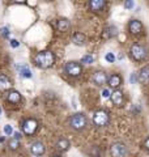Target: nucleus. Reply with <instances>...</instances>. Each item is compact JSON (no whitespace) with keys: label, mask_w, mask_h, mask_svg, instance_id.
Returning a JSON list of instances; mask_svg holds the SVG:
<instances>
[{"label":"nucleus","mask_w":149,"mask_h":157,"mask_svg":"<svg viewBox=\"0 0 149 157\" xmlns=\"http://www.w3.org/2000/svg\"><path fill=\"white\" fill-rule=\"evenodd\" d=\"M0 32H2V36H3L4 38H8V37H9V29H8L7 26H3L2 29H0Z\"/></svg>","instance_id":"nucleus-27"},{"label":"nucleus","mask_w":149,"mask_h":157,"mask_svg":"<svg viewBox=\"0 0 149 157\" xmlns=\"http://www.w3.org/2000/svg\"><path fill=\"white\" fill-rule=\"evenodd\" d=\"M0 115H2V107H0Z\"/></svg>","instance_id":"nucleus-35"},{"label":"nucleus","mask_w":149,"mask_h":157,"mask_svg":"<svg viewBox=\"0 0 149 157\" xmlns=\"http://www.w3.org/2000/svg\"><path fill=\"white\" fill-rule=\"evenodd\" d=\"M117 34H118V28H117V26L110 25V26H107V28H106V30H105V37H106V38L115 37Z\"/></svg>","instance_id":"nucleus-20"},{"label":"nucleus","mask_w":149,"mask_h":157,"mask_svg":"<svg viewBox=\"0 0 149 157\" xmlns=\"http://www.w3.org/2000/svg\"><path fill=\"white\" fill-rule=\"evenodd\" d=\"M69 147H71V143H69L68 139H64V137H62V139H59L56 141V148L59 151H62V152H67L69 149Z\"/></svg>","instance_id":"nucleus-17"},{"label":"nucleus","mask_w":149,"mask_h":157,"mask_svg":"<svg viewBox=\"0 0 149 157\" xmlns=\"http://www.w3.org/2000/svg\"><path fill=\"white\" fill-rule=\"evenodd\" d=\"M110 155L111 157H127L128 156L127 145L122 143V141H115L110 147Z\"/></svg>","instance_id":"nucleus-5"},{"label":"nucleus","mask_w":149,"mask_h":157,"mask_svg":"<svg viewBox=\"0 0 149 157\" xmlns=\"http://www.w3.org/2000/svg\"><path fill=\"white\" fill-rule=\"evenodd\" d=\"M139 82H141V84H148L149 82V66L143 67L139 71Z\"/></svg>","instance_id":"nucleus-15"},{"label":"nucleus","mask_w":149,"mask_h":157,"mask_svg":"<svg viewBox=\"0 0 149 157\" xmlns=\"http://www.w3.org/2000/svg\"><path fill=\"white\" fill-rule=\"evenodd\" d=\"M21 130L25 135L30 136V135H34L36 131L38 130V122L33 118H29V119H25L22 123H21Z\"/></svg>","instance_id":"nucleus-7"},{"label":"nucleus","mask_w":149,"mask_h":157,"mask_svg":"<svg viewBox=\"0 0 149 157\" xmlns=\"http://www.w3.org/2000/svg\"><path fill=\"white\" fill-rule=\"evenodd\" d=\"M105 60L109 62V63H114L115 62V55H114L113 52H107L105 55Z\"/></svg>","instance_id":"nucleus-24"},{"label":"nucleus","mask_w":149,"mask_h":157,"mask_svg":"<svg viewBox=\"0 0 149 157\" xmlns=\"http://www.w3.org/2000/svg\"><path fill=\"white\" fill-rule=\"evenodd\" d=\"M4 134L8 135V136H11L13 134V128H12L11 124H6V126H4Z\"/></svg>","instance_id":"nucleus-25"},{"label":"nucleus","mask_w":149,"mask_h":157,"mask_svg":"<svg viewBox=\"0 0 149 157\" xmlns=\"http://www.w3.org/2000/svg\"><path fill=\"white\" fill-rule=\"evenodd\" d=\"M107 80H109V75L103 71H96L92 75V82L96 84L97 86H103Z\"/></svg>","instance_id":"nucleus-8"},{"label":"nucleus","mask_w":149,"mask_h":157,"mask_svg":"<svg viewBox=\"0 0 149 157\" xmlns=\"http://www.w3.org/2000/svg\"><path fill=\"white\" fill-rule=\"evenodd\" d=\"M88 119L84 113H74V114L69 118V126L72 127L74 131H81L86 127Z\"/></svg>","instance_id":"nucleus-3"},{"label":"nucleus","mask_w":149,"mask_h":157,"mask_svg":"<svg viewBox=\"0 0 149 157\" xmlns=\"http://www.w3.org/2000/svg\"><path fill=\"white\" fill-rule=\"evenodd\" d=\"M93 62H94V58L92 55H84L81 58V63H84V64H92Z\"/></svg>","instance_id":"nucleus-23"},{"label":"nucleus","mask_w":149,"mask_h":157,"mask_svg":"<svg viewBox=\"0 0 149 157\" xmlns=\"http://www.w3.org/2000/svg\"><path fill=\"white\" fill-rule=\"evenodd\" d=\"M11 80L6 75H0V90H7L11 88Z\"/></svg>","instance_id":"nucleus-19"},{"label":"nucleus","mask_w":149,"mask_h":157,"mask_svg":"<svg viewBox=\"0 0 149 157\" xmlns=\"http://www.w3.org/2000/svg\"><path fill=\"white\" fill-rule=\"evenodd\" d=\"M130 55L133 60L144 62L148 58V48L141 43H133L130 48Z\"/></svg>","instance_id":"nucleus-2"},{"label":"nucleus","mask_w":149,"mask_h":157,"mask_svg":"<svg viewBox=\"0 0 149 157\" xmlns=\"http://www.w3.org/2000/svg\"><path fill=\"white\" fill-rule=\"evenodd\" d=\"M111 101L115 106H122L123 102H124V96H123V92L122 90H115L111 93Z\"/></svg>","instance_id":"nucleus-12"},{"label":"nucleus","mask_w":149,"mask_h":157,"mask_svg":"<svg viewBox=\"0 0 149 157\" xmlns=\"http://www.w3.org/2000/svg\"><path fill=\"white\" fill-rule=\"evenodd\" d=\"M18 147H20V140L16 139V137H12V139L9 140V148L12 151H16V149H18Z\"/></svg>","instance_id":"nucleus-22"},{"label":"nucleus","mask_w":149,"mask_h":157,"mask_svg":"<svg viewBox=\"0 0 149 157\" xmlns=\"http://www.w3.org/2000/svg\"><path fill=\"white\" fill-rule=\"evenodd\" d=\"M30 152L34 156H42V155H44V152H46V147H44V144L41 143V141H36V143H33L30 145Z\"/></svg>","instance_id":"nucleus-10"},{"label":"nucleus","mask_w":149,"mask_h":157,"mask_svg":"<svg viewBox=\"0 0 149 157\" xmlns=\"http://www.w3.org/2000/svg\"><path fill=\"white\" fill-rule=\"evenodd\" d=\"M7 100L11 104H20L21 102V94H20V92L12 89L7 93Z\"/></svg>","instance_id":"nucleus-14"},{"label":"nucleus","mask_w":149,"mask_h":157,"mask_svg":"<svg viewBox=\"0 0 149 157\" xmlns=\"http://www.w3.org/2000/svg\"><path fill=\"white\" fill-rule=\"evenodd\" d=\"M56 26H58L59 32H67V30H69V28H71V22H69L67 18H60V20H58Z\"/></svg>","instance_id":"nucleus-18"},{"label":"nucleus","mask_w":149,"mask_h":157,"mask_svg":"<svg viewBox=\"0 0 149 157\" xmlns=\"http://www.w3.org/2000/svg\"><path fill=\"white\" fill-rule=\"evenodd\" d=\"M85 42H86L85 34L77 32V33H74L73 36H72V43H73V45H76V46H82V45H85Z\"/></svg>","instance_id":"nucleus-16"},{"label":"nucleus","mask_w":149,"mask_h":157,"mask_svg":"<svg viewBox=\"0 0 149 157\" xmlns=\"http://www.w3.org/2000/svg\"><path fill=\"white\" fill-rule=\"evenodd\" d=\"M123 6H124V8H126V9H132L133 7H135V3H133L132 0H127V2H124Z\"/></svg>","instance_id":"nucleus-26"},{"label":"nucleus","mask_w":149,"mask_h":157,"mask_svg":"<svg viewBox=\"0 0 149 157\" xmlns=\"http://www.w3.org/2000/svg\"><path fill=\"white\" fill-rule=\"evenodd\" d=\"M106 4L107 3L105 2V0H90L89 8H90V11H93V12H99L106 7Z\"/></svg>","instance_id":"nucleus-11"},{"label":"nucleus","mask_w":149,"mask_h":157,"mask_svg":"<svg viewBox=\"0 0 149 157\" xmlns=\"http://www.w3.org/2000/svg\"><path fill=\"white\" fill-rule=\"evenodd\" d=\"M9 45H11L13 48H17V47L20 46V42L17 41V39H14V38H13V39H11V41H9Z\"/></svg>","instance_id":"nucleus-29"},{"label":"nucleus","mask_w":149,"mask_h":157,"mask_svg":"<svg viewBox=\"0 0 149 157\" xmlns=\"http://www.w3.org/2000/svg\"><path fill=\"white\" fill-rule=\"evenodd\" d=\"M4 140H6V137H4V136L0 137V143H4Z\"/></svg>","instance_id":"nucleus-33"},{"label":"nucleus","mask_w":149,"mask_h":157,"mask_svg":"<svg viewBox=\"0 0 149 157\" xmlns=\"http://www.w3.org/2000/svg\"><path fill=\"white\" fill-rule=\"evenodd\" d=\"M52 157H62V156H58V155H56V156H52Z\"/></svg>","instance_id":"nucleus-34"},{"label":"nucleus","mask_w":149,"mask_h":157,"mask_svg":"<svg viewBox=\"0 0 149 157\" xmlns=\"http://www.w3.org/2000/svg\"><path fill=\"white\" fill-rule=\"evenodd\" d=\"M107 84L110 85V88H117L122 85V77L120 75H118V73H113V75L109 76V80H107Z\"/></svg>","instance_id":"nucleus-13"},{"label":"nucleus","mask_w":149,"mask_h":157,"mask_svg":"<svg viewBox=\"0 0 149 157\" xmlns=\"http://www.w3.org/2000/svg\"><path fill=\"white\" fill-rule=\"evenodd\" d=\"M128 32L132 36H137L143 32V24L140 20H136V18H132L130 22H128Z\"/></svg>","instance_id":"nucleus-9"},{"label":"nucleus","mask_w":149,"mask_h":157,"mask_svg":"<svg viewBox=\"0 0 149 157\" xmlns=\"http://www.w3.org/2000/svg\"><path fill=\"white\" fill-rule=\"evenodd\" d=\"M20 75H21L22 77H25V78H30V77L33 76V73H32V71L29 70L26 66H24V67L21 68V71H20Z\"/></svg>","instance_id":"nucleus-21"},{"label":"nucleus","mask_w":149,"mask_h":157,"mask_svg":"<svg viewBox=\"0 0 149 157\" xmlns=\"http://www.w3.org/2000/svg\"><path fill=\"white\" fill-rule=\"evenodd\" d=\"M102 97L103 98H110L111 97V93H110V90H109L107 88L106 89H102Z\"/></svg>","instance_id":"nucleus-30"},{"label":"nucleus","mask_w":149,"mask_h":157,"mask_svg":"<svg viewBox=\"0 0 149 157\" xmlns=\"http://www.w3.org/2000/svg\"><path fill=\"white\" fill-rule=\"evenodd\" d=\"M34 63H36L37 67L46 70V68H50L51 66H54V63H55V55H54L52 51H48V50L39 51L34 56Z\"/></svg>","instance_id":"nucleus-1"},{"label":"nucleus","mask_w":149,"mask_h":157,"mask_svg":"<svg viewBox=\"0 0 149 157\" xmlns=\"http://www.w3.org/2000/svg\"><path fill=\"white\" fill-rule=\"evenodd\" d=\"M144 148H145L147 151H149V137H147L145 141H144Z\"/></svg>","instance_id":"nucleus-31"},{"label":"nucleus","mask_w":149,"mask_h":157,"mask_svg":"<svg viewBox=\"0 0 149 157\" xmlns=\"http://www.w3.org/2000/svg\"><path fill=\"white\" fill-rule=\"evenodd\" d=\"M110 123V113L107 110H97L93 114V124L97 127H106Z\"/></svg>","instance_id":"nucleus-4"},{"label":"nucleus","mask_w":149,"mask_h":157,"mask_svg":"<svg viewBox=\"0 0 149 157\" xmlns=\"http://www.w3.org/2000/svg\"><path fill=\"white\" fill-rule=\"evenodd\" d=\"M13 137H16V139H21V134H20V132H14V136Z\"/></svg>","instance_id":"nucleus-32"},{"label":"nucleus","mask_w":149,"mask_h":157,"mask_svg":"<svg viewBox=\"0 0 149 157\" xmlns=\"http://www.w3.org/2000/svg\"><path fill=\"white\" fill-rule=\"evenodd\" d=\"M136 75H137V73H135V72H132V73H131V76H130V81H131V84H136V82H137L139 77H137Z\"/></svg>","instance_id":"nucleus-28"},{"label":"nucleus","mask_w":149,"mask_h":157,"mask_svg":"<svg viewBox=\"0 0 149 157\" xmlns=\"http://www.w3.org/2000/svg\"><path fill=\"white\" fill-rule=\"evenodd\" d=\"M64 72L67 73L68 76L72 77H78L82 73V66L78 62H67L66 66H64Z\"/></svg>","instance_id":"nucleus-6"}]
</instances>
